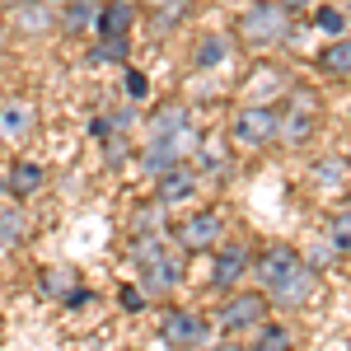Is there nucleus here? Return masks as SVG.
<instances>
[{
	"instance_id": "24",
	"label": "nucleus",
	"mask_w": 351,
	"mask_h": 351,
	"mask_svg": "<svg viewBox=\"0 0 351 351\" xmlns=\"http://www.w3.org/2000/svg\"><path fill=\"white\" fill-rule=\"evenodd\" d=\"M19 10H24V14H19V24H24L28 33H38V28L52 24V10H47V5H38V0H28V5H19Z\"/></svg>"
},
{
	"instance_id": "26",
	"label": "nucleus",
	"mask_w": 351,
	"mask_h": 351,
	"mask_svg": "<svg viewBox=\"0 0 351 351\" xmlns=\"http://www.w3.org/2000/svg\"><path fill=\"white\" fill-rule=\"evenodd\" d=\"M314 24L324 28V33H332V38H337V33H347V14H342L337 5H328V10H319V14H314Z\"/></svg>"
},
{
	"instance_id": "16",
	"label": "nucleus",
	"mask_w": 351,
	"mask_h": 351,
	"mask_svg": "<svg viewBox=\"0 0 351 351\" xmlns=\"http://www.w3.org/2000/svg\"><path fill=\"white\" fill-rule=\"evenodd\" d=\"M43 178H47V173H43V164H38V160H19L14 169H10V178H5V183H10L14 197H33V192L43 188Z\"/></svg>"
},
{
	"instance_id": "22",
	"label": "nucleus",
	"mask_w": 351,
	"mask_h": 351,
	"mask_svg": "<svg viewBox=\"0 0 351 351\" xmlns=\"http://www.w3.org/2000/svg\"><path fill=\"white\" fill-rule=\"evenodd\" d=\"M164 230V202H155V206H141L132 216V234L136 239H145V234H160Z\"/></svg>"
},
{
	"instance_id": "12",
	"label": "nucleus",
	"mask_w": 351,
	"mask_h": 351,
	"mask_svg": "<svg viewBox=\"0 0 351 351\" xmlns=\"http://www.w3.org/2000/svg\"><path fill=\"white\" fill-rule=\"evenodd\" d=\"M99 10H104V0H66L61 14H56V24L66 28V33H84V28L99 24Z\"/></svg>"
},
{
	"instance_id": "18",
	"label": "nucleus",
	"mask_w": 351,
	"mask_h": 351,
	"mask_svg": "<svg viewBox=\"0 0 351 351\" xmlns=\"http://www.w3.org/2000/svg\"><path fill=\"white\" fill-rule=\"evenodd\" d=\"M183 127H192L183 104H164V108L150 112V136H169V132H183Z\"/></svg>"
},
{
	"instance_id": "11",
	"label": "nucleus",
	"mask_w": 351,
	"mask_h": 351,
	"mask_svg": "<svg viewBox=\"0 0 351 351\" xmlns=\"http://www.w3.org/2000/svg\"><path fill=\"white\" fill-rule=\"evenodd\" d=\"M304 258H300L291 243H271V248H263V258H258V281H263V291H267L271 281H281L291 267H300Z\"/></svg>"
},
{
	"instance_id": "9",
	"label": "nucleus",
	"mask_w": 351,
	"mask_h": 351,
	"mask_svg": "<svg viewBox=\"0 0 351 351\" xmlns=\"http://www.w3.org/2000/svg\"><path fill=\"white\" fill-rule=\"evenodd\" d=\"M192 192H197V173H192L188 164H173V169H164L160 178H155V202H164V206L188 202Z\"/></svg>"
},
{
	"instance_id": "13",
	"label": "nucleus",
	"mask_w": 351,
	"mask_h": 351,
	"mask_svg": "<svg viewBox=\"0 0 351 351\" xmlns=\"http://www.w3.org/2000/svg\"><path fill=\"white\" fill-rule=\"evenodd\" d=\"M132 19H136L132 0H112V5L99 10V33H104V38H127V33H132Z\"/></svg>"
},
{
	"instance_id": "7",
	"label": "nucleus",
	"mask_w": 351,
	"mask_h": 351,
	"mask_svg": "<svg viewBox=\"0 0 351 351\" xmlns=\"http://www.w3.org/2000/svg\"><path fill=\"white\" fill-rule=\"evenodd\" d=\"M160 337L169 347H202L206 342V319L197 309H169L160 324Z\"/></svg>"
},
{
	"instance_id": "31",
	"label": "nucleus",
	"mask_w": 351,
	"mask_h": 351,
	"mask_svg": "<svg viewBox=\"0 0 351 351\" xmlns=\"http://www.w3.org/2000/svg\"><path fill=\"white\" fill-rule=\"evenodd\" d=\"M122 155H127V141H122V136H112V141H108V160L117 164Z\"/></svg>"
},
{
	"instance_id": "36",
	"label": "nucleus",
	"mask_w": 351,
	"mask_h": 351,
	"mask_svg": "<svg viewBox=\"0 0 351 351\" xmlns=\"http://www.w3.org/2000/svg\"><path fill=\"white\" fill-rule=\"evenodd\" d=\"M347 160H351V155H347Z\"/></svg>"
},
{
	"instance_id": "23",
	"label": "nucleus",
	"mask_w": 351,
	"mask_h": 351,
	"mask_svg": "<svg viewBox=\"0 0 351 351\" xmlns=\"http://www.w3.org/2000/svg\"><path fill=\"white\" fill-rule=\"evenodd\" d=\"M328 243H332L337 253L351 248V211H337V216L328 220Z\"/></svg>"
},
{
	"instance_id": "4",
	"label": "nucleus",
	"mask_w": 351,
	"mask_h": 351,
	"mask_svg": "<svg viewBox=\"0 0 351 351\" xmlns=\"http://www.w3.org/2000/svg\"><path fill=\"white\" fill-rule=\"evenodd\" d=\"M276 136H281V112L267 108V104H248L234 117V141L239 145H271Z\"/></svg>"
},
{
	"instance_id": "27",
	"label": "nucleus",
	"mask_w": 351,
	"mask_h": 351,
	"mask_svg": "<svg viewBox=\"0 0 351 351\" xmlns=\"http://www.w3.org/2000/svg\"><path fill=\"white\" fill-rule=\"evenodd\" d=\"M253 94H263V99H271V94H276V89H281V75H276V71H271V66H263V71H253Z\"/></svg>"
},
{
	"instance_id": "5",
	"label": "nucleus",
	"mask_w": 351,
	"mask_h": 351,
	"mask_svg": "<svg viewBox=\"0 0 351 351\" xmlns=\"http://www.w3.org/2000/svg\"><path fill=\"white\" fill-rule=\"evenodd\" d=\"M220 234H225V216H220V211H192V216L178 225L183 253H206V248L220 243Z\"/></svg>"
},
{
	"instance_id": "28",
	"label": "nucleus",
	"mask_w": 351,
	"mask_h": 351,
	"mask_svg": "<svg viewBox=\"0 0 351 351\" xmlns=\"http://www.w3.org/2000/svg\"><path fill=\"white\" fill-rule=\"evenodd\" d=\"M122 56H127V38H104L99 61H122Z\"/></svg>"
},
{
	"instance_id": "8",
	"label": "nucleus",
	"mask_w": 351,
	"mask_h": 351,
	"mask_svg": "<svg viewBox=\"0 0 351 351\" xmlns=\"http://www.w3.org/2000/svg\"><path fill=\"white\" fill-rule=\"evenodd\" d=\"M309 291H314V271H309V263H300V267H291L281 281H271L267 300L276 309H300V304L309 300Z\"/></svg>"
},
{
	"instance_id": "25",
	"label": "nucleus",
	"mask_w": 351,
	"mask_h": 351,
	"mask_svg": "<svg viewBox=\"0 0 351 351\" xmlns=\"http://www.w3.org/2000/svg\"><path fill=\"white\" fill-rule=\"evenodd\" d=\"M258 347H267V351L291 347V332H286L281 324H258Z\"/></svg>"
},
{
	"instance_id": "34",
	"label": "nucleus",
	"mask_w": 351,
	"mask_h": 351,
	"mask_svg": "<svg viewBox=\"0 0 351 351\" xmlns=\"http://www.w3.org/2000/svg\"><path fill=\"white\" fill-rule=\"evenodd\" d=\"M0 192H10V183H5V178H0Z\"/></svg>"
},
{
	"instance_id": "6",
	"label": "nucleus",
	"mask_w": 351,
	"mask_h": 351,
	"mask_svg": "<svg viewBox=\"0 0 351 351\" xmlns=\"http://www.w3.org/2000/svg\"><path fill=\"white\" fill-rule=\"evenodd\" d=\"M267 319V300L263 291H243V295H230L225 309H220V328L225 332H243V328H258Z\"/></svg>"
},
{
	"instance_id": "32",
	"label": "nucleus",
	"mask_w": 351,
	"mask_h": 351,
	"mask_svg": "<svg viewBox=\"0 0 351 351\" xmlns=\"http://www.w3.org/2000/svg\"><path fill=\"white\" fill-rule=\"evenodd\" d=\"M276 5H281V10H309L314 0H276Z\"/></svg>"
},
{
	"instance_id": "33",
	"label": "nucleus",
	"mask_w": 351,
	"mask_h": 351,
	"mask_svg": "<svg viewBox=\"0 0 351 351\" xmlns=\"http://www.w3.org/2000/svg\"><path fill=\"white\" fill-rule=\"evenodd\" d=\"M0 5H5V10H19V5H28V0H0Z\"/></svg>"
},
{
	"instance_id": "17",
	"label": "nucleus",
	"mask_w": 351,
	"mask_h": 351,
	"mask_svg": "<svg viewBox=\"0 0 351 351\" xmlns=\"http://www.w3.org/2000/svg\"><path fill=\"white\" fill-rule=\"evenodd\" d=\"M319 66H324L328 75H351V38L347 33H337L324 52H319Z\"/></svg>"
},
{
	"instance_id": "1",
	"label": "nucleus",
	"mask_w": 351,
	"mask_h": 351,
	"mask_svg": "<svg viewBox=\"0 0 351 351\" xmlns=\"http://www.w3.org/2000/svg\"><path fill=\"white\" fill-rule=\"evenodd\" d=\"M286 33H291V10H281L276 0L271 5H248L239 14V38L248 47H276Z\"/></svg>"
},
{
	"instance_id": "30",
	"label": "nucleus",
	"mask_w": 351,
	"mask_h": 351,
	"mask_svg": "<svg viewBox=\"0 0 351 351\" xmlns=\"http://www.w3.org/2000/svg\"><path fill=\"white\" fill-rule=\"evenodd\" d=\"M145 89H150L145 75H141V71H127V94H132V99H145Z\"/></svg>"
},
{
	"instance_id": "2",
	"label": "nucleus",
	"mask_w": 351,
	"mask_h": 351,
	"mask_svg": "<svg viewBox=\"0 0 351 351\" xmlns=\"http://www.w3.org/2000/svg\"><path fill=\"white\" fill-rule=\"evenodd\" d=\"M141 286H145V295H169V291H178V286H183V243H178V248L160 243L150 258H141Z\"/></svg>"
},
{
	"instance_id": "15",
	"label": "nucleus",
	"mask_w": 351,
	"mask_h": 351,
	"mask_svg": "<svg viewBox=\"0 0 351 351\" xmlns=\"http://www.w3.org/2000/svg\"><path fill=\"white\" fill-rule=\"evenodd\" d=\"M33 122H38V108H33V104H24V99L0 104V132H5V136H28V132H33Z\"/></svg>"
},
{
	"instance_id": "3",
	"label": "nucleus",
	"mask_w": 351,
	"mask_h": 351,
	"mask_svg": "<svg viewBox=\"0 0 351 351\" xmlns=\"http://www.w3.org/2000/svg\"><path fill=\"white\" fill-rule=\"evenodd\" d=\"M192 150H197V132L183 127V132H169V136H150V145L141 150V164H145V173H155V178H160L164 169L192 160Z\"/></svg>"
},
{
	"instance_id": "20",
	"label": "nucleus",
	"mask_w": 351,
	"mask_h": 351,
	"mask_svg": "<svg viewBox=\"0 0 351 351\" xmlns=\"http://www.w3.org/2000/svg\"><path fill=\"white\" fill-rule=\"evenodd\" d=\"M24 239H28V216L19 206H5V211H0V243L14 248V243H24Z\"/></svg>"
},
{
	"instance_id": "19",
	"label": "nucleus",
	"mask_w": 351,
	"mask_h": 351,
	"mask_svg": "<svg viewBox=\"0 0 351 351\" xmlns=\"http://www.w3.org/2000/svg\"><path fill=\"white\" fill-rule=\"evenodd\" d=\"M225 56H230V43H225L220 33H206V38L197 43V52H192V66H197V71H211V66L225 61Z\"/></svg>"
},
{
	"instance_id": "29",
	"label": "nucleus",
	"mask_w": 351,
	"mask_h": 351,
	"mask_svg": "<svg viewBox=\"0 0 351 351\" xmlns=\"http://www.w3.org/2000/svg\"><path fill=\"white\" fill-rule=\"evenodd\" d=\"M122 309H145V291H136V286H122Z\"/></svg>"
},
{
	"instance_id": "10",
	"label": "nucleus",
	"mask_w": 351,
	"mask_h": 351,
	"mask_svg": "<svg viewBox=\"0 0 351 351\" xmlns=\"http://www.w3.org/2000/svg\"><path fill=\"white\" fill-rule=\"evenodd\" d=\"M243 276H248V248H239V243L220 248L216 267H211V286H216V291H234Z\"/></svg>"
},
{
	"instance_id": "35",
	"label": "nucleus",
	"mask_w": 351,
	"mask_h": 351,
	"mask_svg": "<svg viewBox=\"0 0 351 351\" xmlns=\"http://www.w3.org/2000/svg\"><path fill=\"white\" fill-rule=\"evenodd\" d=\"M47 5H66V0H47Z\"/></svg>"
},
{
	"instance_id": "14",
	"label": "nucleus",
	"mask_w": 351,
	"mask_h": 351,
	"mask_svg": "<svg viewBox=\"0 0 351 351\" xmlns=\"http://www.w3.org/2000/svg\"><path fill=\"white\" fill-rule=\"evenodd\" d=\"M309 132H314V99H304V108H300V99H295V108L281 117V136L276 141L300 145V141H309Z\"/></svg>"
},
{
	"instance_id": "21",
	"label": "nucleus",
	"mask_w": 351,
	"mask_h": 351,
	"mask_svg": "<svg viewBox=\"0 0 351 351\" xmlns=\"http://www.w3.org/2000/svg\"><path fill=\"white\" fill-rule=\"evenodd\" d=\"M192 160H202L206 173H225V150H220V136H206V141H197V150H192Z\"/></svg>"
}]
</instances>
